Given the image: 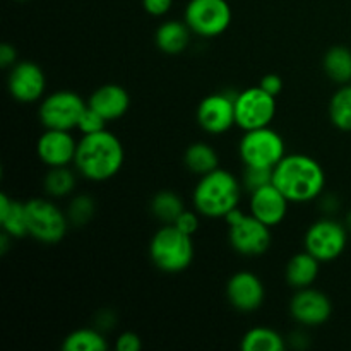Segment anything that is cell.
Instances as JSON below:
<instances>
[{
	"mask_svg": "<svg viewBox=\"0 0 351 351\" xmlns=\"http://www.w3.org/2000/svg\"><path fill=\"white\" fill-rule=\"evenodd\" d=\"M125 149L119 137L110 130L86 134L77 141L74 165L79 173L93 182H105L115 177L123 167Z\"/></svg>",
	"mask_w": 351,
	"mask_h": 351,
	"instance_id": "obj_1",
	"label": "cell"
},
{
	"mask_svg": "<svg viewBox=\"0 0 351 351\" xmlns=\"http://www.w3.org/2000/svg\"><path fill=\"white\" fill-rule=\"evenodd\" d=\"M273 184L295 204L317 199L326 185V173L317 160L307 154H287L273 170Z\"/></svg>",
	"mask_w": 351,
	"mask_h": 351,
	"instance_id": "obj_2",
	"label": "cell"
},
{
	"mask_svg": "<svg viewBox=\"0 0 351 351\" xmlns=\"http://www.w3.org/2000/svg\"><path fill=\"white\" fill-rule=\"evenodd\" d=\"M242 187L239 178L223 168L202 175L192 194L195 211L209 219H225L228 213L239 208Z\"/></svg>",
	"mask_w": 351,
	"mask_h": 351,
	"instance_id": "obj_3",
	"label": "cell"
},
{
	"mask_svg": "<svg viewBox=\"0 0 351 351\" xmlns=\"http://www.w3.org/2000/svg\"><path fill=\"white\" fill-rule=\"evenodd\" d=\"M194 242L175 225H163L153 235L149 243V257L154 266L167 274H178L194 261Z\"/></svg>",
	"mask_w": 351,
	"mask_h": 351,
	"instance_id": "obj_4",
	"label": "cell"
},
{
	"mask_svg": "<svg viewBox=\"0 0 351 351\" xmlns=\"http://www.w3.org/2000/svg\"><path fill=\"white\" fill-rule=\"evenodd\" d=\"M228 223V240L235 252L245 257H257L267 252L273 242L271 226L257 219L254 215H245L235 208L225 218Z\"/></svg>",
	"mask_w": 351,
	"mask_h": 351,
	"instance_id": "obj_5",
	"label": "cell"
},
{
	"mask_svg": "<svg viewBox=\"0 0 351 351\" xmlns=\"http://www.w3.org/2000/svg\"><path fill=\"white\" fill-rule=\"evenodd\" d=\"M26 213L27 232L38 242L55 245L67 235L71 221L67 213L62 211L55 202L43 197H33L26 201Z\"/></svg>",
	"mask_w": 351,
	"mask_h": 351,
	"instance_id": "obj_6",
	"label": "cell"
},
{
	"mask_svg": "<svg viewBox=\"0 0 351 351\" xmlns=\"http://www.w3.org/2000/svg\"><path fill=\"white\" fill-rule=\"evenodd\" d=\"M239 156L245 167L274 168L285 156L287 147L280 134L271 127L245 130L239 144Z\"/></svg>",
	"mask_w": 351,
	"mask_h": 351,
	"instance_id": "obj_7",
	"label": "cell"
},
{
	"mask_svg": "<svg viewBox=\"0 0 351 351\" xmlns=\"http://www.w3.org/2000/svg\"><path fill=\"white\" fill-rule=\"evenodd\" d=\"M86 108L88 101H84L82 96L69 89H60L41 99L38 117L45 129L72 130L77 129V123Z\"/></svg>",
	"mask_w": 351,
	"mask_h": 351,
	"instance_id": "obj_8",
	"label": "cell"
},
{
	"mask_svg": "<svg viewBox=\"0 0 351 351\" xmlns=\"http://www.w3.org/2000/svg\"><path fill=\"white\" fill-rule=\"evenodd\" d=\"M348 228L331 218L317 219L305 232V250L321 263L339 259L348 245Z\"/></svg>",
	"mask_w": 351,
	"mask_h": 351,
	"instance_id": "obj_9",
	"label": "cell"
},
{
	"mask_svg": "<svg viewBox=\"0 0 351 351\" xmlns=\"http://www.w3.org/2000/svg\"><path fill=\"white\" fill-rule=\"evenodd\" d=\"M232 7L226 0H191L185 7L184 21L191 31L202 38H215L232 24Z\"/></svg>",
	"mask_w": 351,
	"mask_h": 351,
	"instance_id": "obj_10",
	"label": "cell"
},
{
	"mask_svg": "<svg viewBox=\"0 0 351 351\" xmlns=\"http://www.w3.org/2000/svg\"><path fill=\"white\" fill-rule=\"evenodd\" d=\"M276 117V96L264 91L261 86L247 88L235 96V120L243 130L269 127Z\"/></svg>",
	"mask_w": 351,
	"mask_h": 351,
	"instance_id": "obj_11",
	"label": "cell"
},
{
	"mask_svg": "<svg viewBox=\"0 0 351 351\" xmlns=\"http://www.w3.org/2000/svg\"><path fill=\"white\" fill-rule=\"evenodd\" d=\"M235 96L237 93H215L199 103L197 123L204 132L221 136L237 125Z\"/></svg>",
	"mask_w": 351,
	"mask_h": 351,
	"instance_id": "obj_12",
	"label": "cell"
},
{
	"mask_svg": "<svg viewBox=\"0 0 351 351\" xmlns=\"http://www.w3.org/2000/svg\"><path fill=\"white\" fill-rule=\"evenodd\" d=\"M290 314L298 324L315 328L329 321L332 304L328 295L315 288H300L290 302Z\"/></svg>",
	"mask_w": 351,
	"mask_h": 351,
	"instance_id": "obj_13",
	"label": "cell"
},
{
	"mask_svg": "<svg viewBox=\"0 0 351 351\" xmlns=\"http://www.w3.org/2000/svg\"><path fill=\"white\" fill-rule=\"evenodd\" d=\"M7 86L14 99L21 103H34L43 98L47 77L43 69L34 62H17L10 69Z\"/></svg>",
	"mask_w": 351,
	"mask_h": 351,
	"instance_id": "obj_14",
	"label": "cell"
},
{
	"mask_svg": "<svg viewBox=\"0 0 351 351\" xmlns=\"http://www.w3.org/2000/svg\"><path fill=\"white\" fill-rule=\"evenodd\" d=\"M226 298L233 308L243 314H250L263 307L266 288L259 276L249 271H240L226 283Z\"/></svg>",
	"mask_w": 351,
	"mask_h": 351,
	"instance_id": "obj_15",
	"label": "cell"
},
{
	"mask_svg": "<svg viewBox=\"0 0 351 351\" xmlns=\"http://www.w3.org/2000/svg\"><path fill=\"white\" fill-rule=\"evenodd\" d=\"M77 141L71 130L47 129L36 143V154L43 165L48 168L69 167L74 163Z\"/></svg>",
	"mask_w": 351,
	"mask_h": 351,
	"instance_id": "obj_16",
	"label": "cell"
},
{
	"mask_svg": "<svg viewBox=\"0 0 351 351\" xmlns=\"http://www.w3.org/2000/svg\"><path fill=\"white\" fill-rule=\"evenodd\" d=\"M290 204L291 202L285 197L283 192L274 184H269L250 194L249 209L250 215H254L257 219L274 228V226L281 225L285 221Z\"/></svg>",
	"mask_w": 351,
	"mask_h": 351,
	"instance_id": "obj_17",
	"label": "cell"
},
{
	"mask_svg": "<svg viewBox=\"0 0 351 351\" xmlns=\"http://www.w3.org/2000/svg\"><path fill=\"white\" fill-rule=\"evenodd\" d=\"M88 105L99 113L106 122L122 119L130 108V96L119 84H103L91 93Z\"/></svg>",
	"mask_w": 351,
	"mask_h": 351,
	"instance_id": "obj_18",
	"label": "cell"
},
{
	"mask_svg": "<svg viewBox=\"0 0 351 351\" xmlns=\"http://www.w3.org/2000/svg\"><path fill=\"white\" fill-rule=\"evenodd\" d=\"M192 31L185 21H167L161 24L154 34L156 47L167 55H178L191 45Z\"/></svg>",
	"mask_w": 351,
	"mask_h": 351,
	"instance_id": "obj_19",
	"label": "cell"
},
{
	"mask_svg": "<svg viewBox=\"0 0 351 351\" xmlns=\"http://www.w3.org/2000/svg\"><path fill=\"white\" fill-rule=\"evenodd\" d=\"M319 271H321V261L304 250V252L295 254L288 261L285 274H287L288 285L295 290H300V288H308L314 285V281L319 278Z\"/></svg>",
	"mask_w": 351,
	"mask_h": 351,
	"instance_id": "obj_20",
	"label": "cell"
},
{
	"mask_svg": "<svg viewBox=\"0 0 351 351\" xmlns=\"http://www.w3.org/2000/svg\"><path fill=\"white\" fill-rule=\"evenodd\" d=\"M0 226L12 239H23L27 232L26 202L14 201L7 194H0Z\"/></svg>",
	"mask_w": 351,
	"mask_h": 351,
	"instance_id": "obj_21",
	"label": "cell"
},
{
	"mask_svg": "<svg viewBox=\"0 0 351 351\" xmlns=\"http://www.w3.org/2000/svg\"><path fill=\"white\" fill-rule=\"evenodd\" d=\"M184 163L189 171L202 177L219 168V156L208 143H194L185 149Z\"/></svg>",
	"mask_w": 351,
	"mask_h": 351,
	"instance_id": "obj_22",
	"label": "cell"
},
{
	"mask_svg": "<svg viewBox=\"0 0 351 351\" xmlns=\"http://www.w3.org/2000/svg\"><path fill=\"white\" fill-rule=\"evenodd\" d=\"M326 75L332 82L338 84H350L351 82V50L346 47H332L322 60Z\"/></svg>",
	"mask_w": 351,
	"mask_h": 351,
	"instance_id": "obj_23",
	"label": "cell"
},
{
	"mask_svg": "<svg viewBox=\"0 0 351 351\" xmlns=\"http://www.w3.org/2000/svg\"><path fill=\"white\" fill-rule=\"evenodd\" d=\"M240 348L243 351H283L287 348V343L274 329L254 328L243 335Z\"/></svg>",
	"mask_w": 351,
	"mask_h": 351,
	"instance_id": "obj_24",
	"label": "cell"
},
{
	"mask_svg": "<svg viewBox=\"0 0 351 351\" xmlns=\"http://www.w3.org/2000/svg\"><path fill=\"white\" fill-rule=\"evenodd\" d=\"M185 211L180 195L170 191H161L151 201V213L163 225H173L178 216Z\"/></svg>",
	"mask_w": 351,
	"mask_h": 351,
	"instance_id": "obj_25",
	"label": "cell"
},
{
	"mask_svg": "<svg viewBox=\"0 0 351 351\" xmlns=\"http://www.w3.org/2000/svg\"><path fill=\"white\" fill-rule=\"evenodd\" d=\"M329 119L336 129L351 132V84H343L329 101Z\"/></svg>",
	"mask_w": 351,
	"mask_h": 351,
	"instance_id": "obj_26",
	"label": "cell"
},
{
	"mask_svg": "<svg viewBox=\"0 0 351 351\" xmlns=\"http://www.w3.org/2000/svg\"><path fill=\"white\" fill-rule=\"evenodd\" d=\"M108 341L98 329H75L64 339V351H105Z\"/></svg>",
	"mask_w": 351,
	"mask_h": 351,
	"instance_id": "obj_27",
	"label": "cell"
},
{
	"mask_svg": "<svg viewBox=\"0 0 351 351\" xmlns=\"http://www.w3.org/2000/svg\"><path fill=\"white\" fill-rule=\"evenodd\" d=\"M43 187L50 197H65L75 187V175L69 167H53L43 178Z\"/></svg>",
	"mask_w": 351,
	"mask_h": 351,
	"instance_id": "obj_28",
	"label": "cell"
},
{
	"mask_svg": "<svg viewBox=\"0 0 351 351\" xmlns=\"http://www.w3.org/2000/svg\"><path fill=\"white\" fill-rule=\"evenodd\" d=\"M95 211H96L95 199L88 194H81L69 202V208H67L69 221H71V225L82 226L86 225L93 216H95Z\"/></svg>",
	"mask_w": 351,
	"mask_h": 351,
	"instance_id": "obj_29",
	"label": "cell"
},
{
	"mask_svg": "<svg viewBox=\"0 0 351 351\" xmlns=\"http://www.w3.org/2000/svg\"><path fill=\"white\" fill-rule=\"evenodd\" d=\"M273 170L274 168L245 167L243 168L242 185L250 192V194H252V192L257 191V189L273 184Z\"/></svg>",
	"mask_w": 351,
	"mask_h": 351,
	"instance_id": "obj_30",
	"label": "cell"
},
{
	"mask_svg": "<svg viewBox=\"0 0 351 351\" xmlns=\"http://www.w3.org/2000/svg\"><path fill=\"white\" fill-rule=\"evenodd\" d=\"M106 123L108 122H106V120L96 112V110H93L91 106L88 105V108H86L84 113H82L81 120H79L77 130L82 134V136H86V134H95V132H99V130H105Z\"/></svg>",
	"mask_w": 351,
	"mask_h": 351,
	"instance_id": "obj_31",
	"label": "cell"
},
{
	"mask_svg": "<svg viewBox=\"0 0 351 351\" xmlns=\"http://www.w3.org/2000/svg\"><path fill=\"white\" fill-rule=\"evenodd\" d=\"M197 215H199L197 211H189V209H185V211L178 216L177 221H175L173 225L178 226V228H180L182 232L187 233V235H194V233H197V230H199V216Z\"/></svg>",
	"mask_w": 351,
	"mask_h": 351,
	"instance_id": "obj_32",
	"label": "cell"
},
{
	"mask_svg": "<svg viewBox=\"0 0 351 351\" xmlns=\"http://www.w3.org/2000/svg\"><path fill=\"white\" fill-rule=\"evenodd\" d=\"M141 348H143V341H141L139 336L132 331L122 332L115 341L117 351H139Z\"/></svg>",
	"mask_w": 351,
	"mask_h": 351,
	"instance_id": "obj_33",
	"label": "cell"
},
{
	"mask_svg": "<svg viewBox=\"0 0 351 351\" xmlns=\"http://www.w3.org/2000/svg\"><path fill=\"white\" fill-rule=\"evenodd\" d=\"M173 0H143V7L147 14L154 17H161L170 12Z\"/></svg>",
	"mask_w": 351,
	"mask_h": 351,
	"instance_id": "obj_34",
	"label": "cell"
},
{
	"mask_svg": "<svg viewBox=\"0 0 351 351\" xmlns=\"http://www.w3.org/2000/svg\"><path fill=\"white\" fill-rule=\"evenodd\" d=\"M259 86L264 89V91L269 93V95L278 96L281 91H283V79H281L278 74H267L261 79Z\"/></svg>",
	"mask_w": 351,
	"mask_h": 351,
	"instance_id": "obj_35",
	"label": "cell"
},
{
	"mask_svg": "<svg viewBox=\"0 0 351 351\" xmlns=\"http://www.w3.org/2000/svg\"><path fill=\"white\" fill-rule=\"evenodd\" d=\"M16 48L9 43H3L0 45V65L2 67H10V65L16 64Z\"/></svg>",
	"mask_w": 351,
	"mask_h": 351,
	"instance_id": "obj_36",
	"label": "cell"
},
{
	"mask_svg": "<svg viewBox=\"0 0 351 351\" xmlns=\"http://www.w3.org/2000/svg\"><path fill=\"white\" fill-rule=\"evenodd\" d=\"M322 208L328 213H335L336 209H338V201H336V197L329 195V197H326L324 202H322Z\"/></svg>",
	"mask_w": 351,
	"mask_h": 351,
	"instance_id": "obj_37",
	"label": "cell"
},
{
	"mask_svg": "<svg viewBox=\"0 0 351 351\" xmlns=\"http://www.w3.org/2000/svg\"><path fill=\"white\" fill-rule=\"evenodd\" d=\"M345 225H346V228H348V232L351 233V211L348 213V215H346V223H345Z\"/></svg>",
	"mask_w": 351,
	"mask_h": 351,
	"instance_id": "obj_38",
	"label": "cell"
}]
</instances>
